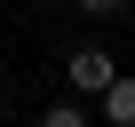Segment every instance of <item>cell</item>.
I'll list each match as a JSON object with an SVG mask.
<instances>
[{
  "instance_id": "obj_1",
  "label": "cell",
  "mask_w": 135,
  "mask_h": 127,
  "mask_svg": "<svg viewBox=\"0 0 135 127\" xmlns=\"http://www.w3.org/2000/svg\"><path fill=\"white\" fill-rule=\"evenodd\" d=\"M111 72H119V64H111V48H72V56H64L72 95H103V87H111Z\"/></svg>"
},
{
  "instance_id": "obj_2",
  "label": "cell",
  "mask_w": 135,
  "mask_h": 127,
  "mask_svg": "<svg viewBox=\"0 0 135 127\" xmlns=\"http://www.w3.org/2000/svg\"><path fill=\"white\" fill-rule=\"evenodd\" d=\"M95 111H103V127H135V72H111V87L95 95Z\"/></svg>"
},
{
  "instance_id": "obj_3",
  "label": "cell",
  "mask_w": 135,
  "mask_h": 127,
  "mask_svg": "<svg viewBox=\"0 0 135 127\" xmlns=\"http://www.w3.org/2000/svg\"><path fill=\"white\" fill-rule=\"evenodd\" d=\"M40 127H95V119H88V103H80V95H64V103H48V111H40Z\"/></svg>"
},
{
  "instance_id": "obj_4",
  "label": "cell",
  "mask_w": 135,
  "mask_h": 127,
  "mask_svg": "<svg viewBox=\"0 0 135 127\" xmlns=\"http://www.w3.org/2000/svg\"><path fill=\"white\" fill-rule=\"evenodd\" d=\"M72 8H80V16H127L135 0H72Z\"/></svg>"
}]
</instances>
